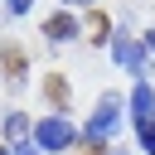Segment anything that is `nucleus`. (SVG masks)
<instances>
[{
    "instance_id": "obj_2",
    "label": "nucleus",
    "mask_w": 155,
    "mask_h": 155,
    "mask_svg": "<svg viewBox=\"0 0 155 155\" xmlns=\"http://www.w3.org/2000/svg\"><path fill=\"white\" fill-rule=\"evenodd\" d=\"M111 58H116L126 73H136V78H150V63H145V44H140V39H126V34H116V39H111Z\"/></svg>"
},
{
    "instance_id": "obj_5",
    "label": "nucleus",
    "mask_w": 155,
    "mask_h": 155,
    "mask_svg": "<svg viewBox=\"0 0 155 155\" xmlns=\"http://www.w3.org/2000/svg\"><path fill=\"white\" fill-rule=\"evenodd\" d=\"M44 34H48L53 44H68V39H78V19H73V10H63V15L44 19Z\"/></svg>"
},
{
    "instance_id": "obj_11",
    "label": "nucleus",
    "mask_w": 155,
    "mask_h": 155,
    "mask_svg": "<svg viewBox=\"0 0 155 155\" xmlns=\"http://www.w3.org/2000/svg\"><path fill=\"white\" fill-rule=\"evenodd\" d=\"M15 155H39V150H34V145H19V150H15Z\"/></svg>"
},
{
    "instance_id": "obj_10",
    "label": "nucleus",
    "mask_w": 155,
    "mask_h": 155,
    "mask_svg": "<svg viewBox=\"0 0 155 155\" xmlns=\"http://www.w3.org/2000/svg\"><path fill=\"white\" fill-rule=\"evenodd\" d=\"M63 5H68V10H82V5H87V0H63Z\"/></svg>"
},
{
    "instance_id": "obj_7",
    "label": "nucleus",
    "mask_w": 155,
    "mask_h": 155,
    "mask_svg": "<svg viewBox=\"0 0 155 155\" xmlns=\"http://www.w3.org/2000/svg\"><path fill=\"white\" fill-rule=\"evenodd\" d=\"M87 29H92V39H97V44H111V39H107V34H111L107 15H92V19H87Z\"/></svg>"
},
{
    "instance_id": "obj_9",
    "label": "nucleus",
    "mask_w": 155,
    "mask_h": 155,
    "mask_svg": "<svg viewBox=\"0 0 155 155\" xmlns=\"http://www.w3.org/2000/svg\"><path fill=\"white\" fill-rule=\"evenodd\" d=\"M5 5H10L15 15H29V5H34V0H5Z\"/></svg>"
},
{
    "instance_id": "obj_6",
    "label": "nucleus",
    "mask_w": 155,
    "mask_h": 155,
    "mask_svg": "<svg viewBox=\"0 0 155 155\" xmlns=\"http://www.w3.org/2000/svg\"><path fill=\"white\" fill-rule=\"evenodd\" d=\"M5 136H10L15 145H24V140H29V116H24V111H10V116H5Z\"/></svg>"
},
{
    "instance_id": "obj_14",
    "label": "nucleus",
    "mask_w": 155,
    "mask_h": 155,
    "mask_svg": "<svg viewBox=\"0 0 155 155\" xmlns=\"http://www.w3.org/2000/svg\"><path fill=\"white\" fill-rule=\"evenodd\" d=\"M0 155H10V150H5V145H0Z\"/></svg>"
},
{
    "instance_id": "obj_12",
    "label": "nucleus",
    "mask_w": 155,
    "mask_h": 155,
    "mask_svg": "<svg viewBox=\"0 0 155 155\" xmlns=\"http://www.w3.org/2000/svg\"><path fill=\"white\" fill-rule=\"evenodd\" d=\"M145 48H150V53H155V29H150V39H145Z\"/></svg>"
},
{
    "instance_id": "obj_1",
    "label": "nucleus",
    "mask_w": 155,
    "mask_h": 155,
    "mask_svg": "<svg viewBox=\"0 0 155 155\" xmlns=\"http://www.w3.org/2000/svg\"><path fill=\"white\" fill-rule=\"evenodd\" d=\"M73 136H78V131H73V121H68V116H44V121L34 126V145H39L44 155L68 150V145H73Z\"/></svg>"
},
{
    "instance_id": "obj_4",
    "label": "nucleus",
    "mask_w": 155,
    "mask_h": 155,
    "mask_svg": "<svg viewBox=\"0 0 155 155\" xmlns=\"http://www.w3.org/2000/svg\"><path fill=\"white\" fill-rule=\"evenodd\" d=\"M131 111H136V126H145V121L155 116V87H150V78L136 82V92H131Z\"/></svg>"
},
{
    "instance_id": "obj_3",
    "label": "nucleus",
    "mask_w": 155,
    "mask_h": 155,
    "mask_svg": "<svg viewBox=\"0 0 155 155\" xmlns=\"http://www.w3.org/2000/svg\"><path fill=\"white\" fill-rule=\"evenodd\" d=\"M116 126H121V102H116V97H102V102H97V111H92V121H87V131H82V136H87V140H107V136H111V131H116Z\"/></svg>"
},
{
    "instance_id": "obj_13",
    "label": "nucleus",
    "mask_w": 155,
    "mask_h": 155,
    "mask_svg": "<svg viewBox=\"0 0 155 155\" xmlns=\"http://www.w3.org/2000/svg\"><path fill=\"white\" fill-rule=\"evenodd\" d=\"M111 155H126V150H111Z\"/></svg>"
},
{
    "instance_id": "obj_8",
    "label": "nucleus",
    "mask_w": 155,
    "mask_h": 155,
    "mask_svg": "<svg viewBox=\"0 0 155 155\" xmlns=\"http://www.w3.org/2000/svg\"><path fill=\"white\" fill-rule=\"evenodd\" d=\"M136 136H140V145H145V155H155V116H150L145 126H136Z\"/></svg>"
}]
</instances>
